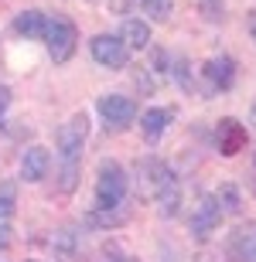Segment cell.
Instances as JSON below:
<instances>
[{
    "mask_svg": "<svg viewBox=\"0 0 256 262\" xmlns=\"http://www.w3.org/2000/svg\"><path fill=\"white\" fill-rule=\"evenodd\" d=\"M137 187L144 201H154L164 218H174L181 204V184L161 157H144L137 160Z\"/></svg>",
    "mask_w": 256,
    "mask_h": 262,
    "instance_id": "obj_1",
    "label": "cell"
},
{
    "mask_svg": "<svg viewBox=\"0 0 256 262\" xmlns=\"http://www.w3.org/2000/svg\"><path fill=\"white\" fill-rule=\"evenodd\" d=\"M127 201V174L116 160H99L96 167V198H92V211H116Z\"/></svg>",
    "mask_w": 256,
    "mask_h": 262,
    "instance_id": "obj_2",
    "label": "cell"
},
{
    "mask_svg": "<svg viewBox=\"0 0 256 262\" xmlns=\"http://www.w3.org/2000/svg\"><path fill=\"white\" fill-rule=\"evenodd\" d=\"M86 136H89V116L86 113H72V116L58 126V133H55L62 164H79V154H82Z\"/></svg>",
    "mask_w": 256,
    "mask_h": 262,
    "instance_id": "obj_3",
    "label": "cell"
},
{
    "mask_svg": "<svg viewBox=\"0 0 256 262\" xmlns=\"http://www.w3.org/2000/svg\"><path fill=\"white\" fill-rule=\"evenodd\" d=\"M75 41H79V31H75V24L69 17H48L45 45H48V55L55 65H65L75 55Z\"/></svg>",
    "mask_w": 256,
    "mask_h": 262,
    "instance_id": "obj_4",
    "label": "cell"
},
{
    "mask_svg": "<svg viewBox=\"0 0 256 262\" xmlns=\"http://www.w3.org/2000/svg\"><path fill=\"white\" fill-rule=\"evenodd\" d=\"M99 116L106 119V129H127L130 123H133V116H137V102L130 96H99L96 102Z\"/></svg>",
    "mask_w": 256,
    "mask_h": 262,
    "instance_id": "obj_5",
    "label": "cell"
},
{
    "mask_svg": "<svg viewBox=\"0 0 256 262\" xmlns=\"http://www.w3.org/2000/svg\"><path fill=\"white\" fill-rule=\"evenodd\" d=\"M219 222H222V211H219V201L215 194H205L198 198V204L191 208V235H195L198 242H205L212 238V232H219Z\"/></svg>",
    "mask_w": 256,
    "mask_h": 262,
    "instance_id": "obj_6",
    "label": "cell"
},
{
    "mask_svg": "<svg viewBox=\"0 0 256 262\" xmlns=\"http://www.w3.org/2000/svg\"><path fill=\"white\" fill-rule=\"evenodd\" d=\"M89 51H92V58L103 68H127V61H130L127 45L120 38H113V34H96L89 41Z\"/></svg>",
    "mask_w": 256,
    "mask_h": 262,
    "instance_id": "obj_7",
    "label": "cell"
},
{
    "mask_svg": "<svg viewBox=\"0 0 256 262\" xmlns=\"http://www.w3.org/2000/svg\"><path fill=\"white\" fill-rule=\"evenodd\" d=\"M246 143H249V136H246V126H243L239 119H232V116L219 119V126H215L219 154H222V157H236L239 150H246Z\"/></svg>",
    "mask_w": 256,
    "mask_h": 262,
    "instance_id": "obj_8",
    "label": "cell"
},
{
    "mask_svg": "<svg viewBox=\"0 0 256 262\" xmlns=\"http://www.w3.org/2000/svg\"><path fill=\"white\" fill-rule=\"evenodd\" d=\"M226 252L232 262H256V218L246 225H239L236 232L229 235Z\"/></svg>",
    "mask_w": 256,
    "mask_h": 262,
    "instance_id": "obj_9",
    "label": "cell"
},
{
    "mask_svg": "<svg viewBox=\"0 0 256 262\" xmlns=\"http://www.w3.org/2000/svg\"><path fill=\"white\" fill-rule=\"evenodd\" d=\"M51 170V154L45 146H28L24 154H21V177L28 181V184H38L45 181Z\"/></svg>",
    "mask_w": 256,
    "mask_h": 262,
    "instance_id": "obj_10",
    "label": "cell"
},
{
    "mask_svg": "<svg viewBox=\"0 0 256 262\" xmlns=\"http://www.w3.org/2000/svg\"><path fill=\"white\" fill-rule=\"evenodd\" d=\"M202 75L208 78V85L219 89V92H229L232 82H236V61L229 58V55H219V58H208L205 68H202Z\"/></svg>",
    "mask_w": 256,
    "mask_h": 262,
    "instance_id": "obj_11",
    "label": "cell"
},
{
    "mask_svg": "<svg viewBox=\"0 0 256 262\" xmlns=\"http://www.w3.org/2000/svg\"><path fill=\"white\" fill-rule=\"evenodd\" d=\"M51 252H55L58 262H79V252H82L79 228H75V225H65L62 232H55V238H51Z\"/></svg>",
    "mask_w": 256,
    "mask_h": 262,
    "instance_id": "obj_12",
    "label": "cell"
},
{
    "mask_svg": "<svg viewBox=\"0 0 256 262\" xmlns=\"http://www.w3.org/2000/svg\"><path fill=\"white\" fill-rule=\"evenodd\" d=\"M171 119H174V109H147L144 116H140V129H144V136H147L150 143H157L161 136H164V129L171 126Z\"/></svg>",
    "mask_w": 256,
    "mask_h": 262,
    "instance_id": "obj_13",
    "label": "cell"
},
{
    "mask_svg": "<svg viewBox=\"0 0 256 262\" xmlns=\"http://www.w3.org/2000/svg\"><path fill=\"white\" fill-rule=\"evenodd\" d=\"M45 28H48V17L41 10H24L14 17V31L21 38H31V41H45Z\"/></svg>",
    "mask_w": 256,
    "mask_h": 262,
    "instance_id": "obj_14",
    "label": "cell"
},
{
    "mask_svg": "<svg viewBox=\"0 0 256 262\" xmlns=\"http://www.w3.org/2000/svg\"><path fill=\"white\" fill-rule=\"evenodd\" d=\"M120 41L127 45V51H140V48H147L150 45V28H147V20H137V17H130L123 20V28H120Z\"/></svg>",
    "mask_w": 256,
    "mask_h": 262,
    "instance_id": "obj_15",
    "label": "cell"
},
{
    "mask_svg": "<svg viewBox=\"0 0 256 262\" xmlns=\"http://www.w3.org/2000/svg\"><path fill=\"white\" fill-rule=\"evenodd\" d=\"M215 201H219V211L222 214H239V208H243V198H239L236 184H219Z\"/></svg>",
    "mask_w": 256,
    "mask_h": 262,
    "instance_id": "obj_16",
    "label": "cell"
},
{
    "mask_svg": "<svg viewBox=\"0 0 256 262\" xmlns=\"http://www.w3.org/2000/svg\"><path fill=\"white\" fill-rule=\"evenodd\" d=\"M137 7L144 14H150L154 20H168L171 17V0H137Z\"/></svg>",
    "mask_w": 256,
    "mask_h": 262,
    "instance_id": "obj_17",
    "label": "cell"
},
{
    "mask_svg": "<svg viewBox=\"0 0 256 262\" xmlns=\"http://www.w3.org/2000/svg\"><path fill=\"white\" fill-rule=\"evenodd\" d=\"M99 262H133V255H130L120 242H109V245H103V252H99Z\"/></svg>",
    "mask_w": 256,
    "mask_h": 262,
    "instance_id": "obj_18",
    "label": "cell"
},
{
    "mask_svg": "<svg viewBox=\"0 0 256 262\" xmlns=\"http://www.w3.org/2000/svg\"><path fill=\"white\" fill-rule=\"evenodd\" d=\"M14 204H17V198H14V184H4V187H0V218H10V214H14Z\"/></svg>",
    "mask_w": 256,
    "mask_h": 262,
    "instance_id": "obj_19",
    "label": "cell"
},
{
    "mask_svg": "<svg viewBox=\"0 0 256 262\" xmlns=\"http://www.w3.org/2000/svg\"><path fill=\"white\" fill-rule=\"evenodd\" d=\"M7 245H10V225L0 222V249H7Z\"/></svg>",
    "mask_w": 256,
    "mask_h": 262,
    "instance_id": "obj_20",
    "label": "cell"
},
{
    "mask_svg": "<svg viewBox=\"0 0 256 262\" xmlns=\"http://www.w3.org/2000/svg\"><path fill=\"white\" fill-rule=\"evenodd\" d=\"M7 106H10V92H7V85H0V116H4Z\"/></svg>",
    "mask_w": 256,
    "mask_h": 262,
    "instance_id": "obj_21",
    "label": "cell"
},
{
    "mask_svg": "<svg viewBox=\"0 0 256 262\" xmlns=\"http://www.w3.org/2000/svg\"><path fill=\"white\" fill-rule=\"evenodd\" d=\"M246 20H249V38L256 41V10H249V17H246Z\"/></svg>",
    "mask_w": 256,
    "mask_h": 262,
    "instance_id": "obj_22",
    "label": "cell"
},
{
    "mask_svg": "<svg viewBox=\"0 0 256 262\" xmlns=\"http://www.w3.org/2000/svg\"><path fill=\"white\" fill-rule=\"evenodd\" d=\"M253 119H256V102H253Z\"/></svg>",
    "mask_w": 256,
    "mask_h": 262,
    "instance_id": "obj_23",
    "label": "cell"
}]
</instances>
